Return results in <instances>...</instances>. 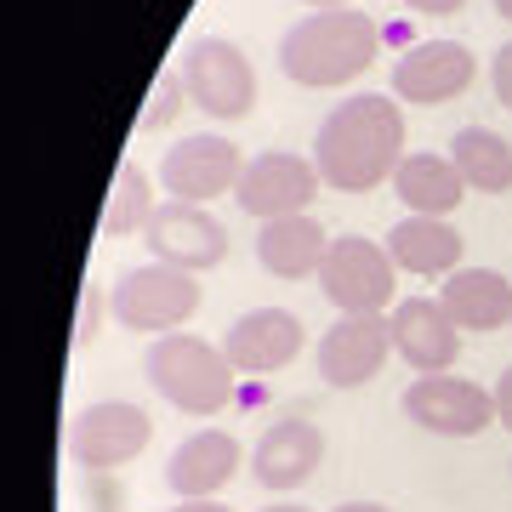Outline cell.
<instances>
[{"mask_svg":"<svg viewBox=\"0 0 512 512\" xmlns=\"http://www.w3.org/2000/svg\"><path fill=\"white\" fill-rule=\"evenodd\" d=\"M450 160H456L467 194H512V143L490 126H461L450 137Z\"/></svg>","mask_w":512,"mask_h":512,"instance_id":"22","label":"cell"},{"mask_svg":"<svg viewBox=\"0 0 512 512\" xmlns=\"http://www.w3.org/2000/svg\"><path fill=\"white\" fill-rule=\"evenodd\" d=\"M330 251V234L302 211V217H274L256 228V262L274 279H319Z\"/></svg>","mask_w":512,"mask_h":512,"instance_id":"20","label":"cell"},{"mask_svg":"<svg viewBox=\"0 0 512 512\" xmlns=\"http://www.w3.org/2000/svg\"><path fill=\"white\" fill-rule=\"evenodd\" d=\"M109 313L120 330H137V336H171L183 330L194 313H200V274H183V268H165V262H143V268H126L109 291Z\"/></svg>","mask_w":512,"mask_h":512,"instance_id":"4","label":"cell"},{"mask_svg":"<svg viewBox=\"0 0 512 512\" xmlns=\"http://www.w3.org/2000/svg\"><path fill=\"white\" fill-rule=\"evenodd\" d=\"M143 245L154 251V262L183 268V274H205L228 256V228L211 217V205H188V200H160V211L148 217Z\"/></svg>","mask_w":512,"mask_h":512,"instance_id":"10","label":"cell"},{"mask_svg":"<svg viewBox=\"0 0 512 512\" xmlns=\"http://www.w3.org/2000/svg\"><path fill=\"white\" fill-rule=\"evenodd\" d=\"M376 52H382V23L370 12H353V6L308 12L279 35V69L291 86H308V92L359 80L376 63Z\"/></svg>","mask_w":512,"mask_h":512,"instance_id":"2","label":"cell"},{"mask_svg":"<svg viewBox=\"0 0 512 512\" xmlns=\"http://www.w3.org/2000/svg\"><path fill=\"white\" fill-rule=\"evenodd\" d=\"M143 376L171 410H183V416H194V421H211L234 404L239 370L228 365V353L200 342L194 330H171V336H154V342H148Z\"/></svg>","mask_w":512,"mask_h":512,"instance_id":"3","label":"cell"},{"mask_svg":"<svg viewBox=\"0 0 512 512\" xmlns=\"http://www.w3.org/2000/svg\"><path fill=\"white\" fill-rule=\"evenodd\" d=\"M393 194L410 205V217H450L467 200V183L450 154H404L393 171Z\"/></svg>","mask_w":512,"mask_h":512,"instance_id":"21","label":"cell"},{"mask_svg":"<svg viewBox=\"0 0 512 512\" xmlns=\"http://www.w3.org/2000/svg\"><path fill=\"white\" fill-rule=\"evenodd\" d=\"M165 512H234V507H222V501H177V507H165Z\"/></svg>","mask_w":512,"mask_h":512,"instance_id":"30","label":"cell"},{"mask_svg":"<svg viewBox=\"0 0 512 512\" xmlns=\"http://www.w3.org/2000/svg\"><path fill=\"white\" fill-rule=\"evenodd\" d=\"M387 353H393V325L387 313H336V325L319 336V376L330 387H365L382 376Z\"/></svg>","mask_w":512,"mask_h":512,"instance_id":"11","label":"cell"},{"mask_svg":"<svg viewBox=\"0 0 512 512\" xmlns=\"http://www.w3.org/2000/svg\"><path fill=\"white\" fill-rule=\"evenodd\" d=\"M154 439V421L143 404L131 399H97L69 421V461L80 473H114L148 450Z\"/></svg>","mask_w":512,"mask_h":512,"instance_id":"7","label":"cell"},{"mask_svg":"<svg viewBox=\"0 0 512 512\" xmlns=\"http://www.w3.org/2000/svg\"><path fill=\"white\" fill-rule=\"evenodd\" d=\"M387 325H393V353L416 376H450V365L461 359V325L444 313L439 296H404V302H393Z\"/></svg>","mask_w":512,"mask_h":512,"instance_id":"14","label":"cell"},{"mask_svg":"<svg viewBox=\"0 0 512 512\" xmlns=\"http://www.w3.org/2000/svg\"><path fill=\"white\" fill-rule=\"evenodd\" d=\"M490 86H495V103L512 114V40L495 52V63H490Z\"/></svg>","mask_w":512,"mask_h":512,"instance_id":"26","label":"cell"},{"mask_svg":"<svg viewBox=\"0 0 512 512\" xmlns=\"http://www.w3.org/2000/svg\"><path fill=\"white\" fill-rule=\"evenodd\" d=\"M188 109V86H183V69H165L154 74V86H148V103L137 109V131H165L177 114Z\"/></svg>","mask_w":512,"mask_h":512,"instance_id":"24","label":"cell"},{"mask_svg":"<svg viewBox=\"0 0 512 512\" xmlns=\"http://www.w3.org/2000/svg\"><path fill=\"white\" fill-rule=\"evenodd\" d=\"M495 12H501V18L512 23V0H495Z\"/></svg>","mask_w":512,"mask_h":512,"instance_id":"34","label":"cell"},{"mask_svg":"<svg viewBox=\"0 0 512 512\" xmlns=\"http://www.w3.org/2000/svg\"><path fill=\"white\" fill-rule=\"evenodd\" d=\"M262 512H313V507H302V501H274V507H262Z\"/></svg>","mask_w":512,"mask_h":512,"instance_id":"32","label":"cell"},{"mask_svg":"<svg viewBox=\"0 0 512 512\" xmlns=\"http://www.w3.org/2000/svg\"><path fill=\"white\" fill-rule=\"evenodd\" d=\"M404 160V109L387 92H359L319 120L313 137V165L325 188L336 194H370V188L393 183Z\"/></svg>","mask_w":512,"mask_h":512,"instance_id":"1","label":"cell"},{"mask_svg":"<svg viewBox=\"0 0 512 512\" xmlns=\"http://www.w3.org/2000/svg\"><path fill=\"white\" fill-rule=\"evenodd\" d=\"M245 467V444L228 433V427H200V433H188L171 461H165V490L177 495V501H217L234 473Z\"/></svg>","mask_w":512,"mask_h":512,"instance_id":"16","label":"cell"},{"mask_svg":"<svg viewBox=\"0 0 512 512\" xmlns=\"http://www.w3.org/2000/svg\"><path fill=\"white\" fill-rule=\"evenodd\" d=\"M461 251H467V239L450 228V217H404L387 228V256L399 274L450 279L461 268Z\"/></svg>","mask_w":512,"mask_h":512,"instance_id":"18","label":"cell"},{"mask_svg":"<svg viewBox=\"0 0 512 512\" xmlns=\"http://www.w3.org/2000/svg\"><path fill=\"white\" fill-rule=\"evenodd\" d=\"M160 211L154 200V183L137 160H126L114 171V188H109V205H103V239H126V234H143L148 217Z\"/></svg>","mask_w":512,"mask_h":512,"instance_id":"23","label":"cell"},{"mask_svg":"<svg viewBox=\"0 0 512 512\" xmlns=\"http://www.w3.org/2000/svg\"><path fill=\"white\" fill-rule=\"evenodd\" d=\"M439 302L461 330H478V336L512 325V279L501 268H467L461 262L456 274L439 285Z\"/></svg>","mask_w":512,"mask_h":512,"instance_id":"19","label":"cell"},{"mask_svg":"<svg viewBox=\"0 0 512 512\" xmlns=\"http://www.w3.org/2000/svg\"><path fill=\"white\" fill-rule=\"evenodd\" d=\"M473 80H478V57L461 40H416L393 63V97L399 103H421V109L456 103Z\"/></svg>","mask_w":512,"mask_h":512,"instance_id":"13","label":"cell"},{"mask_svg":"<svg viewBox=\"0 0 512 512\" xmlns=\"http://www.w3.org/2000/svg\"><path fill=\"white\" fill-rule=\"evenodd\" d=\"M336 512H393V507H382V501H342Z\"/></svg>","mask_w":512,"mask_h":512,"instance_id":"31","label":"cell"},{"mask_svg":"<svg viewBox=\"0 0 512 512\" xmlns=\"http://www.w3.org/2000/svg\"><path fill=\"white\" fill-rule=\"evenodd\" d=\"M86 495H92L97 512H120L126 507V490H120V484L109 490V473H86Z\"/></svg>","mask_w":512,"mask_h":512,"instance_id":"27","label":"cell"},{"mask_svg":"<svg viewBox=\"0 0 512 512\" xmlns=\"http://www.w3.org/2000/svg\"><path fill=\"white\" fill-rule=\"evenodd\" d=\"M404 416L439 439H478L484 427H495V393L467 376H416L404 387Z\"/></svg>","mask_w":512,"mask_h":512,"instance_id":"9","label":"cell"},{"mask_svg":"<svg viewBox=\"0 0 512 512\" xmlns=\"http://www.w3.org/2000/svg\"><path fill=\"white\" fill-rule=\"evenodd\" d=\"M495 421L512 433V365L501 370V382H495Z\"/></svg>","mask_w":512,"mask_h":512,"instance_id":"29","label":"cell"},{"mask_svg":"<svg viewBox=\"0 0 512 512\" xmlns=\"http://www.w3.org/2000/svg\"><path fill=\"white\" fill-rule=\"evenodd\" d=\"M319 188H325V177H319L313 160H302L291 148H268V154L245 160L234 200H239L245 217L274 222V217H302V211L319 200Z\"/></svg>","mask_w":512,"mask_h":512,"instance_id":"8","label":"cell"},{"mask_svg":"<svg viewBox=\"0 0 512 512\" xmlns=\"http://www.w3.org/2000/svg\"><path fill=\"white\" fill-rule=\"evenodd\" d=\"M177 69H183L188 103L205 109L211 120H245V114L256 109V69H251V57L239 52L234 40L194 35Z\"/></svg>","mask_w":512,"mask_h":512,"instance_id":"5","label":"cell"},{"mask_svg":"<svg viewBox=\"0 0 512 512\" xmlns=\"http://www.w3.org/2000/svg\"><path fill=\"white\" fill-rule=\"evenodd\" d=\"M302 342H308V325L291 308H251L228 325L222 353H228V365L239 376H274V370L296 365Z\"/></svg>","mask_w":512,"mask_h":512,"instance_id":"15","label":"cell"},{"mask_svg":"<svg viewBox=\"0 0 512 512\" xmlns=\"http://www.w3.org/2000/svg\"><path fill=\"white\" fill-rule=\"evenodd\" d=\"M399 6H410L416 18H456L467 0H399Z\"/></svg>","mask_w":512,"mask_h":512,"instance_id":"28","label":"cell"},{"mask_svg":"<svg viewBox=\"0 0 512 512\" xmlns=\"http://www.w3.org/2000/svg\"><path fill=\"white\" fill-rule=\"evenodd\" d=\"M319 461H325V433H319V421H302V416H279L262 427V439L251 450V478L262 490H302L313 473H319Z\"/></svg>","mask_w":512,"mask_h":512,"instance_id":"17","label":"cell"},{"mask_svg":"<svg viewBox=\"0 0 512 512\" xmlns=\"http://www.w3.org/2000/svg\"><path fill=\"white\" fill-rule=\"evenodd\" d=\"M239 171H245V154H239L228 137H183L177 148H165L160 160V188L171 200H188V205H211L217 194H234L239 188Z\"/></svg>","mask_w":512,"mask_h":512,"instance_id":"12","label":"cell"},{"mask_svg":"<svg viewBox=\"0 0 512 512\" xmlns=\"http://www.w3.org/2000/svg\"><path fill=\"white\" fill-rule=\"evenodd\" d=\"M393 279H399V268H393L382 239L336 234L325 251V268H319V291L336 313H387V302L399 291Z\"/></svg>","mask_w":512,"mask_h":512,"instance_id":"6","label":"cell"},{"mask_svg":"<svg viewBox=\"0 0 512 512\" xmlns=\"http://www.w3.org/2000/svg\"><path fill=\"white\" fill-rule=\"evenodd\" d=\"M103 302H109V296L97 291V285H86V291H80V325H74V353L92 348V342H97V319H103Z\"/></svg>","mask_w":512,"mask_h":512,"instance_id":"25","label":"cell"},{"mask_svg":"<svg viewBox=\"0 0 512 512\" xmlns=\"http://www.w3.org/2000/svg\"><path fill=\"white\" fill-rule=\"evenodd\" d=\"M302 6H313V12H336V6H348V0H302Z\"/></svg>","mask_w":512,"mask_h":512,"instance_id":"33","label":"cell"}]
</instances>
